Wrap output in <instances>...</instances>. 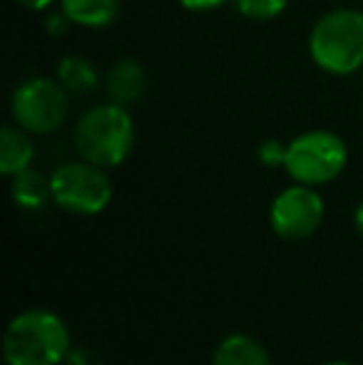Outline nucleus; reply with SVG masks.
Listing matches in <instances>:
<instances>
[{
  "mask_svg": "<svg viewBox=\"0 0 363 365\" xmlns=\"http://www.w3.org/2000/svg\"><path fill=\"white\" fill-rule=\"evenodd\" d=\"M212 365H272L267 348L252 336H227L217 346Z\"/></svg>",
  "mask_w": 363,
  "mask_h": 365,
  "instance_id": "11",
  "label": "nucleus"
},
{
  "mask_svg": "<svg viewBox=\"0 0 363 365\" xmlns=\"http://www.w3.org/2000/svg\"><path fill=\"white\" fill-rule=\"evenodd\" d=\"M286 149H289V145H284V142H279V140H264L257 149V157L264 167L276 169L286 164Z\"/></svg>",
  "mask_w": 363,
  "mask_h": 365,
  "instance_id": "15",
  "label": "nucleus"
},
{
  "mask_svg": "<svg viewBox=\"0 0 363 365\" xmlns=\"http://www.w3.org/2000/svg\"><path fill=\"white\" fill-rule=\"evenodd\" d=\"M122 0H60V10L73 20V25L90 30L110 28L120 15Z\"/></svg>",
  "mask_w": 363,
  "mask_h": 365,
  "instance_id": "9",
  "label": "nucleus"
},
{
  "mask_svg": "<svg viewBox=\"0 0 363 365\" xmlns=\"http://www.w3.org/2000/svg\"><path fill=\"white\" fill-rule=\"evenodd\" d=\"M70 92L58 77H30L20 82L10 97V112L18 127L33 135L60 130L70 112Z\"/></svg>",
  "mask_w": 363,
  "mask_h": 365,
  "instance_id": "5",
  "label": "nucleus"
},
{
  "mask_svg": "<svg viewBox=\"0 0 363 365\" xmlns=\"http://www.w3.org/2000/svg\"><path fill=\"white\" fill-rule=\"evenodd\" d=\"M73 25V20L68 18V15L60 10V13L50 15L48 20H45V30H48V35H53V38H60V35L68 33V28Z\"/></svg>",
  "mask_w": 363,
  "mask_h": 365,
  "instance_id": "17",
  "label": "nucleus"
},
{
  "mask_svg": "<svg viewBox=\"0 0 363 365\" xmlns=\"http://www.w3.org/2000/svg\"><path fill=\"white\" fill-rule=\"evenodd\" d=\"M105 90H107L110 102L130 110L132 105H137V102L145 97V90H147L145 68H142L137 60H130V58L117 60L110 68V73H107Z\"/></svg>",
  "mask_w": 363,
  "mask_h": 365,
  "instance_id": "8",
  "label": "nucleus"
},
{
  "mask_svg": "<svg viewBox=\"0 0 363 365\" xmlns=\"http://www.w3.org/2000/svg\"><path fill=\"white\" fill-rule=\"evenodd\" d=\"M68 351V326L43 308L20 313L5 328L3 358L8 365H58Z\"/></svg>",
  "mask_w": 363,
  "mask_h": 365,
  "instance_id": "1",
  "label": "nucleus"
},
{
  "mask_svg": "<svg viewBox=\"0 0 363 365\" xmlns=\"http://www.w3.org/2000/svg\"><path fill=\"white\" fill-rule=\"evenodd\" d=\"M10 194H13V202L18 204L20 209L35 212V209L45 207L48 199H53V187H50L48 177H43L40 172L28 167L13 177V182H10Z\"/></svg>",
  "mask_w": 363,
  "mask_h": 365,
  "instance_id": "12",
  "label": "nucleus"
},
{
  "mask_svg": "<svg viewBox=\"0 0 363 365\" xmlns=\"http://www.w3.org/2000/svg\"><path fill=\"white\" fill-rule=\"evenodd\" d=\"M177 3L189 13H212V10L224 8V5L234 3V0H177Z\"/></svg>",
  "mask_w": 363,
  "mask_h": 365,
  "instance_id": "16",
  "label": "nucleus"
},
{
  "mask_svg": "<svg viewBox=\"0 0 363 365\" xmlns=\"http://www.w3.org/2000/svg\"><path fill=\"white\" fill-rule=\"evenodd\" d=\"M35 157V147L28 132L18 125H5L0 135V172L5 177H15L18 172L30 167Z\"/></svg>",
  "mask_w": 363,
  "mask_h": 365,
  "instance_id": "10",
  "label": "nucleus"
},
{
  "mask_svg": "<svg viewBox=\"0 0 363 365\" xmlns=\"http://www.w3.org/2000/svg\"><path fill=\"white\" fill-rule=\"evenodd\" d=\"M326 365H354V363H346V361H334V363H326Z\"/></svg>",
  "mask_w": 363,
  "mask_h": 365,
  "instance_id": "20",
  "label": "nucleus"
},
{
  "mask_svg": "<svg viewBox=\"0 0 363 365\" xmlns=\"http://www.w3.org/2000/svg\"><path fill=\"white\" fill-rule=\"evenodd\" d=\"M289 0H234V8L242 18L254 20V23H267V20L279 18L286 10Z\"/></svg>",
  "mask_w": 363,
  "mask_h": 365,
  "instance_id": "14",
  "label": "nucleus"
},
{
  "mask_svg": "<svg viewBox=\"0 0 363 365\" xmlns=\"http://www.w3.org/2000/svg\"><path fill=\"white\" fill-rule=\"evenodd\" d=\"M354 221H356V229H359V234L363 236V202L356 207V214H354Z\"/></svg>",
  "mask_w": 363,
  "mask_h": 365,
  "instance_id": "19",
  "label": "nucleus"
},
{
  "mask_svg": "<svg viewBox=\"0 0 363 365\" xmlns=\"http://www.w3.org/2000/svg\"><path fill=\"white\" fill-rule=\"evenodd\" d=\"M53 202L68 214L95 217L112 202V182L105 169L92 162H68L50 177Z\"/></svg>",
  "mask_w": 363,
  "mask_h": 365,
  "instance_id": "6",
  "label": "nucleus"
},
{
  "mask_svg": "<svg viewBox=\"0 0 363 365\" xmlns=\"http://www.w3.org/2000/svg\"><path fill=\"white\" fill-rule=\"evenodd\" d=\"M15 3H20L23 8L28 10H35V13H40V10H48L50 5L55 3V0H15Z\"/></svg>",
  "mask_w": 363,
  "mask_h": 365,
  "instance_id": "18",
  "label": "nucleus"
},
{
  "mask_svg": "<svg viewBox=\"0 0 363 365\" xmlns=\"http://www.w3.org/2000/svg\"><path fill=\"white\" fill-rule=\"evenodd\" d=\"M75 147L85 162L102 169L120 167L135 149V122L130 110L115 102L90 107L75 125Z\"/></svg>",
  "mask_w": 363,
  "mask_h": 365,
  "instance_id": "3",
  "label": "nucleus"
},
{
  "mask_svg": "<svg viewBox=\"0 0 363 365\" xmlns=\"http://www.w3.org/2000/svg\"><path fill=\"white\" fill-rule=\"evenodd\" d=\"M324 219V199L306 184L289 187L274 199L269 221L281 239L301 241L319 229Z\"/></svg>",
  "mask_w": 363,
  "mask_h": 365,
  "instance_id": "7",
  "label": "nucleus"
},
{
  "mask_svg": "<svg viewBox=\"0 0 363 365\" xmlns=\"http://www.w3.org/2000/svg\"><path fill=\"white\" fill-rule=\"evenodd\" d=\"M58 82L70 92V95H90L97 87V70L83 55H65L60 58L58 68H55Z\"/></svg>",
  "mask_w": 363,
  "mask_h": 365,
  "instance_id": "13",
  "label": "nucleus"
},
{
  "mask_svg": "<svg viewBox=\"0 0 363 365\" xmlns=\"http://www.w3.org/2000/svg\"><path fill=\"white\" fill-rule=\"evenodd\" d=\"M309 55L319 70L346 77L363 70V13L336 8L321 15L309 35Z\"/></svg>",
  "mask_w": 363,
  "mask_h": 365,
  "instance_id": "2",
  "label": "nucleus"
},
{
  "mask_svg": "<svg viewBox=\"0 0 363 365\" xmlns=\"http://www.w3.org/2000/svg\"><path fill=\"white\" fill-rule=\"evenodd\" d=\"M346 162H349V149L336 132L309 130L289 142L284 169L294 182L321 187L334 182L346 169Z\"/></svg>",
  "mask_w": 363,
  "mask_h": 365,
  "instance_id": "4",
  "label": "nucleus"
},
{
  "mask_svg": "<svg viewBox=\"0 0 363 365\" xmlns=\"http://www.w3.org/2000/svg\"><path fill=\"white\" fill-rule=\"evenodd\" d=\"M361 82H363V70H361Z\"/></svg>",
  "mask_w": 363,
  "mask_h": 365,
  "instance_id": "21",
  "label": "nucleus"
}]
</instances>
